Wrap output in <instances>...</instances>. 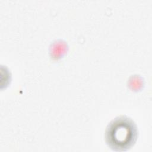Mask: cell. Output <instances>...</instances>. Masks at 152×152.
<instances>
[{
  "mask_svg": "<svg viewBox=\"0 0 152 152\" xmlns=\"http://www.w3.org/2000/svg\"><path fill=\"white\" fill-rule=\"evenodd\" d=\"M137 137L138 129L135 122L124 115L112 119L107 125L104 134L107 145L116 151L130 149L135 144Z\"/></svg>",
  "mask_w": 152,
  "mask_h": 152,
  "instance_id": "obj_1",
  "label": "cell"
}]
</instances>
